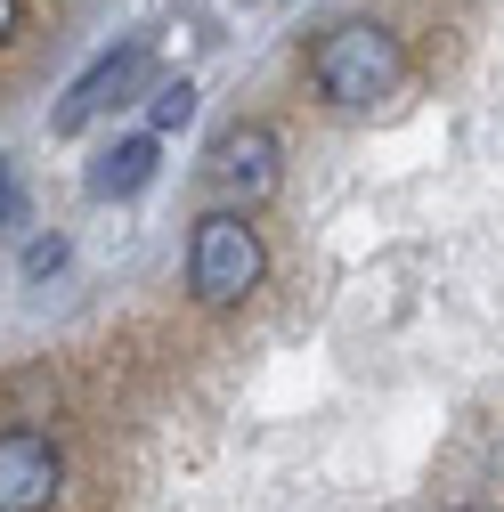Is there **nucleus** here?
<instances>
[{
	"mask_svg": "<svg viewBox=\"0 0 504 512\" xmlns=\"http://www.w3.org/2000/svg\"><path fill=\"white\" fill-rule=\"evenodd\" d=\"M309 82H318V98H334V106H374V98H391L407 82V49H399L391 25L350 17V25H334L318 49H309Z\"/></svg>",
	"mask_w": 504,
	"mask_h": 512,
	"instance_id": "1",
	"label": "nucleus"
},
{
	"mask_svg": "<svg viewBox=\"0 0 504 512\" xmlns=\"http://www.w3.org/2000/svg\"><path fill=\"white\" fill-rule=\"evenodd\" d=\"M261 277H269L261 228H252L244 212H204V220H196V244H187V285H196V301L228 309V301H244Z\"/></svg>",
	"mask_w": 504,
	"mask_h": 512,
	"instance_id": "2",
	"label": "nucleus"
},
{
	"mask_svg": "<svg viewBox=\"0 0 504 512\" xmlns=\"http://www.w3.org/2000/svg\"><path fill=\"white\" fill-rule=\"evenodd\" d=\"M212 187H220V212H244V220L285 187V147L269 122H236L212 139Z\"/></svg>",
	"mask_w": 504,
	"mask_h": 512,
	"instance_id": "3",
	"label": "nucleus"
},
{
	"mask_svg": "<svg viewBox=\"0 0 504 512\" xmlns=\"http://www.w3.org/2000/svg\"><path fill=\"white\" fill-rule=\"evenodd\" d=\"M66 488V456L33 423H0V512H49Z\"/></svg>",
	"mask_w": 504,
	"mask_h": 512,
	"instance_id": "4",
	"label": "nucleus"
},
{
	"mask_svg": "<svg viewBox=\"0 0 504 512\" xmlns=\"http://www.w3.org/2000/svg\"><path fill=\"white\" fill-rule=\"evenodd\" d=\"M147 82V41H122V49H106L98 66L66 90V106H57V139H74V131H90V122L106 114V106H122Z\"/></svg>",
	"mask_w": 504,
	"mask_h": 512,
	"instance_id": "5",
	"label": "nucleus"
},
{
	"mask_svg": "<svg viewBox=\"0 0 504 512\" xmlns=\"http://www.w3.org/2000/svg\"><path fill=\"white\" fill-rule=\"evenodd\" d=\"M147 179H155V139H122L90 163V196H139Z\"/></svg>",
	"mask_w": 504,
	"mask_h": 512,
	"instance_id": "6",
	"label": "nucleus"
},
{
	"mask_svg": "<svg viewBox=\"0 0 504 512\" xmlns=\"http://www.w3.org/2000/svg\"><path fill=\"white\" fill-rule=\"evenodd\" d=\"M187 114H196V90H187V82H163V90L147 98V122H155V131H179Z\"/></svg>",
	"mask_w": 504,
	"mask_h": 512,
	"instance_id": "7",
	"label": "nucleus"
},
{
	"mask_svg": "<svg viewBox=\"0 0 504 512\" xmlns=\"http://www.w3.org/2000/svg\"><path fill=\"white\" fill-rule=\"evenodd\" d=\"M57 261H66V244H57V236H49V244H33V252H25V277H49Z\"/></svg>",
	"mask_w": 504,
	"mask_h": 512,
	"instance_id": "8",
	"label": "nucleus"
},
{
	"mask_svg": "<svg viewBox=\"0 0 504 512\" xmlns=\"http://www.w3.org/2000/svg\"><path fill=\"white\" fill-rule=\"evenodd\" d=\"M17 33V0H0V41H9Z\"/></svg>",
	"mask_w": 504,
	"mask_h": 512,
	"instance_id": "9",
	"label": "nucleus"
},
{
	"mask_svg": "<svg viewBox=\"0 0 504 512\" xmlns=\"http://www.w3.org/2000/svg\"><path fill=\"white\" fill-rule=\"evenodd\" d=\"M17 204V187H9V163H0V212H9Z\"/></svg>",
	"mask_w": 504,
	"mask_h": 512,
	"instance_id": "10",
	"label": "nucleus"
},
{
	"mask_svg": "<svg viewBox=\"0 0 504 512\" xmlns=\"http://www.w3.org/2000/svg\"><path fill=\"white\" fill-rule=\"evenodd\" d=\"M464 512H472V504H464Z\"/></svg>",
	"mask_w": 504,
	"mask_h": 512,
	"instance_id": "11",
	"label": "nucleus"
}]
</instances>
